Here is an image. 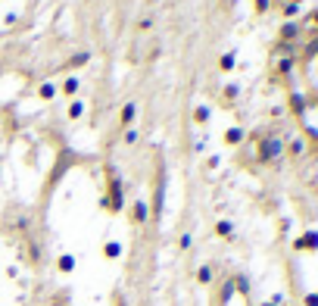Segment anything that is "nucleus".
I'll list each match as a JSON object with an SVG mask.
<instances>
[{
  "label": "nucleus",
  "instance_id": "nucleus-12",
  "mask_svg": "<svg viewBox=\"0 0 318 306\" xmlns=\"http://www.w3.org/2000/svg\"><path fill=\"white\" fill-rule=\"evenodd\" d=\"M218 66H222L225 72H228V69H234V53H225V56L218 60Z\"/></svg>",
  "mask_w": 318,
  "mask_h": 306
},
{
  "label": "nucleus",
  "instance_id": "nucleus-1",
  "mask_svg": "<svg viewBox=\"0 0 318 306\" xmlns=\"http://www.w3.org/2000/svg\"><path fill=\"white\" fill-rule=\"evenodd\" d=\"M222 306H250V297H247V284L241 278H231L222 291Z\"/></svg>",
  "mask_w": 318,
  "mask_h": 306
},
{
  "label": "nucleus",
  "instance_id": "nucleus-19",
  "mask_svg": "<svg viewBox=\"0 0 318 306\" xmlns=\"http://www.w3.org/2000/svg\"><path fill=\"white\" fill-rule=\"evenodd\" d=\"M265 7H268V0H256V10H259V13H262Z\"/></svg>",
  "mask_w": 318,
  "mask_h": 306
},
{
  "label": "nucleus",
  "instance_id": "nucleus-13",
  "mask_svg": "<svg viewBox=\"0 0 318 306\" xmlns=\"http://www.w3.org/2000/svg\"><path fill=\"white\" fill-rule=\"evenodd\" d=\"M118 253H122V247H118L115 241H112V244H106V256H109V259H115Z\"/></svg>",
  "mask_w": 318,
  "mask_h": 306
},
{
  "label": "nucleus",
  "instance_id": "nucleus-11",
  "mask_svg": "<svg viewBox=\"0 0 318 306\" xmlns=\"http://www.w3.org/2000/svg\"><path fill=\"white\" fill-rule=\"evenodd\" d=\"M82 112H85V106H82V103L75 100V103L69 106V119H82Z\"/></svg>",
  "mask_w": 318,
  "mask_h": 306
},
{
  "label": "nucleus",
  "instance_id": "nucleus-2",
  "mask_svg": "<svg viewBox=\"0 0 318 306\" xmlns=\"http://www.w3.org/2000/svg\"><path fill=\"white\" fill-rule=\"evenodd\" d=\"M281 153H284V141L281 138H262V144H259V160L262 163H274Z\"/></svg>",
  "mask_w": 318,
  "mask_h": 306
},
{
  "label": "nucleus",
  "instance_id": "nucleus-14",
  "mask_svg": "<svg viewBox=\"0 0 318 306\" xmlns=\"http://www.w3.org/2000/svg\"><path fill=\"white\" fill-rule=\"evenodd\" d=\"M153 28V16H144L141 22H137V31H150Z\"/></svg>",
  "mask_w": 318,
  "mask_h": 306
},
{
  "label": "nucleus",
  "instance_id": "nucleus-5",
  "mask_svg": "<svg viewBox=\"0 0 318 306\" xmlns=\"http://www.w3.org/2000/svg\"><path fill=\"white\" fill-rule=\"evenodd\" d=\"M215 235H218V238H231V235H234V225H231V222H218V225H215Z\"/></svg>",
  "mask_w": 318,
  "mask_h": 306
},
{
  "label": "nucleus",
  "instance_id": "nucleus-3",
  "mask_svg": "<svg viewBox=\"0 0 318 306\" xmlns=\"http://www.w3.org/2000/svg\"><path fill=\"white\" fill-rule=\"evenodd\" d=\"M134 119H137V103H125V109H122V116H118V122L128 128Z\"/></svg>",
  "mask_w": 318,
  "mask_h": 306
},
{
  "label": "nucleus",
  "instance_id": "nucleus-17",
  "mask_svg": "<svg viewBox=\"0 0 318 306\" xmlns=\"http://www.w3.org/2000/svg\"><path fill=\"white\" fill-rule=\"evenodd\" d=\"M85 60H88V53H78V56L72 60V66H85Z\"/></svg>",
  "mask_w": 318,
  "mask_h": 306
},
{
  "label": "nucleus",
  "instance_id": "nucleus-16",
  "mask_svg": "<svg viewBox=\"0 0 318 306\" xmlns=\"http://www.w3.org/2000/svg\"><path fill=\"white\" fill-rule=\"evenodd\" d=\"M122 141H125V144H134V141H137V131H134V128H128V131H125V138H122Z\"/></svg>",
  "mask_w": 318,
  "mask_h": 306
},
{
  "label": "nucleus",
  "instance_id": "nucleus-10",
  "mask_svg": "<svg viewBox=\"0 0 318 306\" xmlns=\"http://www.w3.org/2000/svg\"><path fill=\"white\" fill-rule=\"evenodd\" d=\"M193 119H196V122L203 125V122L209 119V109H206V106H196V109H193Z\"/></svg>",
  "mask_w": 318,
  "mask_h": 306
},
{
  "label": "nucleus",
  "instance_id": "nucleus-8",
  "mask_svg": "<svg viewBox=\"0 0 318 306\" xmlns=\"http://www.w3.org/2000/svg\"><path fill=\"white\" fill-rule=\"evenodd\" d=\"M63 94H69V97L78 94V79H66V82H63Z\"/></svg>",
  "mask_w": 318,
  "mask_h": 306
},
{
  "label": "nucleus",
  "instance_id": "nucleus-20",
  "mask_svg": "<svg viewBox=\"0 0 318 306\" xmlns=\"http://www.w3.org/2000/svg\"><path fill=\"white\" fill-rule=\"evenodd\" d=\"M315 22H318V13H315Z\"/></svg>",
  "mask_w": 318,
  "mask_h": 306
},
{
  "label": "nucleus",
  "instance_id": "nucleus-22",
  "mask_svg": "<svg viewBox=\"0 0 318 306\" xmlns=\"http://www.w3.org/2000/svg\"><path fill=\"white\" fill-rule=\"evenodd\" d=\"M150 4H156V0H150Z\"/></svg>",
  "mask_w": 318,
  "mask_h": 306
},
{
  "label": "nucleus",
  "instance_id": "nucleus-21",
  "mask_svg": "<svg viewBox=\"0 0 318 306\" xmlns=\"http://www.w3.org/2000/svg\"><path fill=\"white\" fill-rule=\"evenodd\" d=\"M265 306H274V303H265Z\"/></svg>",
  "mask_w": 318,
  "mask_h": 306
},
{
  "label": "nucleus",
  "instance_id": "nucleus-7",
  "mask_svg": "<svg viewBox=\"0 0 318 306\" xmlns=\"http://www.w3.org/2000/svg\"><path fill=\"white\" fill-rule=\"evenodd\" d=\"M72 269H75V256H69V253L59 256V272H72Z\"/></svg>",
  "mask_w": 318,
  "mask_h": 306
},
{
  "label": "nucleus",
  "instance_id": "nucleus-9",
  "mask_svg": "<svg viewBox=\"0 0 318 306\" xmlns=\"http://www.w3.org/2000/svg\"><path fill=\"white\" fill-rule=\"evenodd\" d=\"M196 278H200L203 284H209V281H212V269H209V265H200V272H196Z\"/></svg>",
  "mask_w": 318,
  "mask_h": 306
},
{
  "label": "nucleus",
  "instance_id": "nucleus-15",
  "mask_svg": "<svg viewBox=\"0 0 318 306\" xmlns=\"http://www.w3.org/2000/svg\"><path fill=\"white\" fill-rule=\"evenodd\" d=\"M53 94H56V88H53L50 82H47V85H41V97H44V100H50Z\"/></svg>",
  "mask_w": 318,
  "mask_h": 306
},
{
  "label": "nucleus",
  "instance_id": "nucleus-18",
  "mask_svg": "<svg viewBox=\"0 0 318 306\" xmlns=\"http://www.w3.org/2000/svg\"><path fill=\"white\" fill-rule=\"evenodd\" d=\"M293 34H296V28H293V25H287V28L281 31V37H293Z\"/></svg>",
  "mask_w": 318,
  "mask_h": 306
},
{
  "label": "nucleus",
  "instance_id": "nucleus-6",
  "mask_svg": "<svg viewBox=\"0 0 318 306\" xmlns=\"http://www.w3.org/2000/svg\"><path fill=\"white\" fill-rule=\"evenodd\" d=\"M225 141H228V144H241V141H244V131H241V128H228Z\"/></svg>",
  "mask_w": 318,
  "mask_h": 306
},
{
  "label": "nucleus",
  "instance_id": "nucleus-4",
  "mask_svg": "<svg viewBox=\"0 0 318 306\" xmlns=\"http://www.w3.org/2000/svg\"><path fill=\"white\" fill-rule=\"evenodd\" d=\"M147 213H150V209H147V203H144V200H134V206H131V219H134L137 225H144V222H147Z\"/></svg>",
  "mask_w": 318,
  "mask_h": 306
}]
</instances>
